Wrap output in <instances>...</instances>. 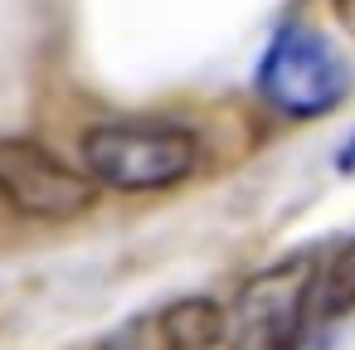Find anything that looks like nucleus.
<instances>
[{
    "instance_id": "obj_1",
    "label": "nucleus",
    "mask_w": 355,
    "mask_h": 350,
    "mask_svg": "<svg viewBox=\"0 0 355 350\" xmlns=\"http://www.w3.org/2000/svg\"><path fill=\"white\" fill-rule=\"evenodd\" d=\"M83 170L98 190H171L190 180L205 161V146L190 127L161 117H112L83 132Z\"/></svg>"
},
{
    "instance_id": "obj_2",
    "label": "nucleus",
    "mask_w": 355,
    "mask_h": 350,
    "mask_svg": "<svg viewBox=\"0 0 355 350\" xmlns=\"http://www.w3.org/2000/svg\"><path fill=\"white\" fill-rule=\"evenodd\" d=\"M311 277H316V253H297L253 272L224 311V345L297 350V335L311 321Z\"/></svg>"
},
{
    "instance_id": "obj_3",
    "label": "nucleus",
    "mask_w": 355,
    "mask_h": 350,
    "mask_svg": "<svg viewBox=\"0 0 355 350\" xmlns=\"http://www.w3.org/2000/svg\"><path fill=\"white\" fill-rule=\"evenodd\" d=\"M0 204L20 219L69 224L98 204V180L30 137H0Z\"/></svg>"
},
{
    "instance_id": "obj_4",
    "label": "nucleus",
    "mask_w": 355,
    "mask_h": 350,
    "mask_svg": "<svg viewBox=\"0 0 355 350\" xmlns=\"http://www.w3.org/2000/svg\"><path fill=\"white\" fill-rule=\"evenodd\" d=\"M345 59L306 25H287L258 64V93L282 117H321L345 98Z\"/></svg>"
},
{
    "instance_id": "obj_5",
    "label": "nucleus",
    "mask_w": 355,
    "mask_h": 350,
    "mask_svg": "<svg viewBox=\"0 0 355 350\" xmlns=\"http://www.w3.org/2000/svg\"><path fill=\"white\" fill-rule=\"evenodd\" d=\"M224 345V311L209 297H180L156 311L132 316L103 350H219Z\"/></svg>"
},
{
    "instance_id": "obj_6",
    "label": "nucleus",
    "mask_w": 355,
    "mask_h": 350,
    "mask_svg": "<svg viewBox=\"0 0 355 350\" xmlns=\"http://www.w3.org/2000/svg\"><path fill=\"white\" fill-rule=\"evenodd\" d=\"M355 311V238L336 243L331 253H316L311 277V321H340Z\"/></svg>"
},
{
    "instance_id": "obj_7",
    "label": "nucleus",
    "mask_w": 355,
    "mask_h": 350,
    "mask_svg": "<svg viewBox=\"0 0 355 350\" xmlns=\"http://www.w3.org/2000/svg\"><path fill=\"white\" fill-rule=\"evenodd\" d=\"M331 10H336V20L345 30H355V0H331Z\"/></svg>"
},
{
    "instance_id": "obj_8",
    "label": "nucleus",
    "mask_w": 355,
    "mask_h": 350,
    "mask_svg": "<svg viewBox=\"0 0 355 350\" xmlns=\"http://www.w3.org/2000/svg\"><path fill=\"white\" fill-rule=\"evenodd\" d=\"M340 170H355V141H350V151L340 156Z\"/></svg>"
}]
</instances>
